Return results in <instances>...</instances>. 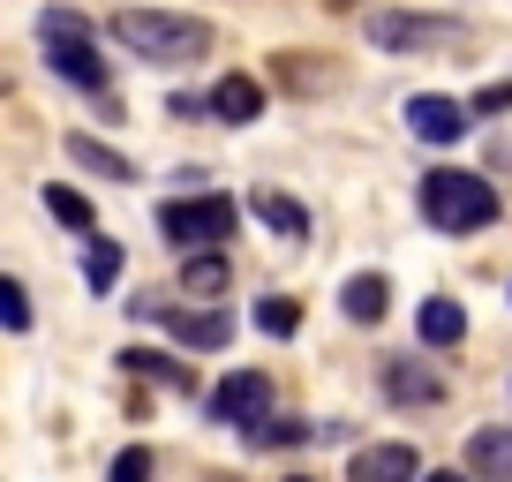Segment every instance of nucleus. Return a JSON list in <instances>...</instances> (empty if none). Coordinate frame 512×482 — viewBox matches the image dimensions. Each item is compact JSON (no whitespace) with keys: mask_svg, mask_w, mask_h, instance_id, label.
<instances>
[{"mask_svg":"<svg viewBox=\"0 0 512 482\" xmlns=\"http://www.w3.org/2000/svg\"><path fill=\"white\" fill-rule=\"evenodd\" d=\"M264 415H272V377L264 370H234L211 392V422H226V430H256Z\"/></svg>","mask_w":512,"mask_h":482,"instance_id":"obj_6","label":"nucleus"},{"mask_svg":"<svg viewBox=\"0 0 512 482\" xmlns=\"http://www.w3.org/2000/svg\"><path fill=\"white\" fill-rule=\"evenodd\" d=\"M151 445H128V452H113V467H106V482H151Z\"/></svg>","mask_w":512,"mask_h":482,"instance_id":"obj_22","label":"nucleus"},{"mask_svg":"<svg viewBox=\"0 0 512 482\" xmlns=\"http://www.w3.org/2000/svg\"><path fill=\"white\" fill-rule=\"evenodd\" d=\"M362 38L384 46V53H430V46H460L467 31L452 16H392V8H377V16L362 23Z\"/></svg>","mask_w":512,"mask_h":482,"instance_id":"obj_5","label":"nucleus"},{"mask_svg":"<svg viewBox=\"0 0 512 482\" xmlns=\"http://www.w3.org/2000/svg\"><path fill=\"white\" fill-rule=\"evenodd\" d=\"M234 196H174V204H159V234L174 241L181 257H196V249H219L226 234H234Z\"/></svg>","mask_w":512,"mask_h":482,"instance_id":"obj_3","label":"nucleus"},{"mask_svg":"<svg viewBox=\"0 0 512 482\" xmlns=\"http://www.w3.org/2000/svg\"><path fill=\"white\" fill-rule=\"evenodd\" d=\"M121 370H128V377H151V385H174V392L196 385L189 362H166V354H151V347H128V354H121Z\"/></svg>","mask_w":512,"mask_h":482,"instance_id":"obj_16","label":"nucleus"},{"mask_svg":"<svg viewBox=\"0 0 512 482\" xmlns=\"http://www.w3.org/2000/svg\"><path fill=\"white\" fill-rule=\"evenodd\" d=\"M181 294H226V257H219V249L181 257Z\"/></svg>","mask_w":512,"mask_h":482,"instance_id":"obj_17","label":"nucleus"},{"mask_svg":"<svg viewBox=\"0 0 512 482\" xmlns=\"http://www.w3.org/2000/svg\"><path fill=\"white\" fill-rule=\"evenodd\" d=\"M505 106H512V83H490V91L475 98V113H505Z\"/></svg>","mask_w":512,"mask_h":482,"instance_id":"obj_26","label":"nucleus"},{"mask_svg":"<svg viewBox=\"0 0 512 482\" xmlns=\"http://www.w3.org/2000/svg\"><path fill=\"white\" fill-rule=\"evenodd\" d=\"M249 437H256V445H272V452H279V445H302V437H309V422H279V415H264Z\"/></svg>","mask_w":512,"mask_h":482,"instance_id":"obj_24","label":"nucleus"},{"mask_svg":"<svg viewBox=\"0 0 512 482\" xmlns=\"http://www.w3.org/2000/svg\"><path fill=\"white\" fill-rule=\"evenodd\" d=\"M294 482H302V475H294Z\"/></svg>","mask_w":512,"mask_h":482,"instance_id":"obj_29","label":"nucleus"},{"mask_svg":"<svg viewBox=\"0 0 512 482\" xmlns=\"http://www.w3.org/2000/svg\"><path fill=\"white\" fill-rule=\"evenodd\" d=\"M384 392H392L400 407H430L445 385H437L430 370H415V362H384Z\"/></svg>","mask_w":512,"mask_h":482,"instance_id":"obj_14","label":"nucleus"},{"mask_svg":"<svg viewBox=\"0 0 512 482\" xmlns=\"http://www.w3.org/2000/svg\"><path fill=\"white\" fill-rule=\"evenodd\" d=\"M294 324H302V309H294L287 294H264V302H256V332H272V339H294Z\"/></svg>","mask_w":512,"mask_h":482,"instance_id":"obj_19","label":"nucleus"},{"mask_svg":"<svg viewBox=\"0 0 512 482\" xmlns=\"http://www.w3.org/2000/svg\"><path fill=\"white\" fill-rule=\"evenodd\" d=\"M38 38H46V68H53V76H68L76 91H106V61L83 46V16L46 8V16H38Z\"/></svg>","mask_w":512,"mask_h":482,"instance_id":"obj_4","label":"nucleus"},{"mask_svg":"<svg viewBox=\"0 0 512 482\" xmlns=\"http://www.w3.org/2000/svg\"><path fill=\"white\" fill-rule=\"evenodd\" d=\"M422 482H467V475H460V467H430Z\"/></svg>","mask_w":512,"mask_h":482,"instance_id":"obj_27","label":"nucleus"},{"mask_svg":"<svg viewBox=\"0 0 512 482\" xmlns=\"http://www.w3.org/2000/svg\"><path fill=\"white\" fill-rule=\"evenodd\" d=\"M467 467H475L482 482H512V422H497V430H475V437H467Z\"/></svg>","mask_w":512,"mask_h":482,"instance_id":"obj_11","label":"nucleus"},{"mask_svg":"<svg viewBox=\"0 0 512 482\" xmlns=\"http://www.w3.org/2000/svg\"><path fill=\"white\" fill-rule=\"evenodd\" d=\"M422 219H430L437 234H482V226L497 219V189L482 174L437 166V174H422Z\"/></svg>","mask_w":512,"mask_h":482,"instance_id":"obj_2","label":"nucleus"},{"mask_svg":"<svg viewBox=\"0 0 512 482\" xmlns=\"http://www.w3.org/2000/svg\"><path fill=\"white\" fill-rule=\"evenodd\" d=\"M68 159H76L83 174H98V181H136V166H128L121 151H106L98 136H68Z\"/></svg>","mask_w":512,"mask_h":482,"instance_id":"obj_15","label":"nucleus"},{"mask_svg":"<svg viewBox=\"0 0 512 482\" xmlns=\"http://www.w3.org/2000/svg\"><path fill=\"white\" fill-rule=\"evenodd\" d=\"M113 38H121L136 61H204L211 53V23L204 16H159V8L113 16Z\"/></svg>","mask_w":512,"mask_h":482,"instance_id":"obj_1","label":"nucleus"},{"mask_svg":"<svg viewBox=\"0 0 512 482\" xmlns=\"http://www.w3.org/2000/svg\"><path fill=\"white\" fill-rule=\"evenodd\" d=\"M83 279L106 294L113 279H121V241H91V257H83Z\"/></svg>","mask_w":512,"mask_h":482,"instance_id":"obj_20","label":"nucleus"},{"mask_svg":"<svg viewBox=\"0 0 512 482\" xmlns=\"http://www.w3.org/2000/svg\"><path fill=\"white\" fill-rule=\"evenodd\" d=\"M166 113H174V121H196V113H211V98H189V91H174V98H166Z\"/></svg>","mask_w":512,"mask_h":482,"instance_id":"obj_25","label":"nucleus"},{"mask_svg":"<svg viewBox=\"0 0 512 482\" xmlns=\"http://www.w3.org/2000/svg\"><path fill=\"white\" fill-rule=\"evenodd\" d=\"M354 482H422L415 445H362L354 452Z\"/></svg>","mask_w":512,"mask_h":482,"instance_id":"obj_9","label":"nucleus"},{"mask_svg":"<svg viewBox=\"0 0 512 482\" xmlns=\"http://www.w3.org/2000/svg\"><path fill=\"white\" fill-rule=\"evenodd\" d=\"M460 332H467V309L445 302V294H430L422 317H415V339H422V347H460Z\"/></svg>","mask_w":512,"mask_h":482,"instance_id":"obj_12","label":"nucleus"},{"mask_svg":"<svg viewBox=\"0 0 512 482\" xmlns=\"http://www.w3.org/2000/svg\"><path fill=\"white\" fill-rule=\"evenodd\" d=\"M256 219H264V226H279V234H294V241L309 234V211L294 204V196H256Z\"/></svg>","mask_w":512,"mask_h":482,"instance_id":"obj_18","label":"nucleus"},{"mask_svg":"<svg viewBox=\"0 0 512 482\" xmlns=\"http://www.w3.org/2000/svg\"><path fill=\"white\" fill-rule=\"evenodd\" d=\"M211 113L234 121V129H249L256 113H264V83H256V76H219V83H211Z\"/></svg>","mask_w":512,"mask_h":482,"instance_id":"obj_10","label":"nucleus"},{"mask_svg":"<svg viewBox=\"0 0 512 482\" xmlns=\"http://www.w3.org/2000/svg\"><path fill=\"white\" fill-rule=\"evenodd\" d=\"M407 129H415L422 144H460V136H467V106H460V98L422 91V98H407Z\"/></svg>","mask_w":512,"mask_h":482,"instance_id":"obj_7","label":"nucleus"},{"mask_svg":"<svg viewBox=\"0 0 512 482\" xmlns=\"http://www.w3.org/2000/svg\"><path fill=\"white\" fill-rule=\"evenodd\" d=\"M384 302H392V279H384V272H354L347 287H339V309H347L354 324H377Z\"/></svg>","mask_w":512,"mask_h":482,"instance_id":"obj_13","label":"nucleus"},{"mask_svg":"<svg viewBox=\"0 0 512 482\" xmlns=\"http://www.w3.org/2000/svg\"><path fill=\"white\" fill-rule=\"evenodd\" d=\"M324 8H362V0H324Z\"/></svg>","mask_w":512,"mask_h":482,"instance_id":"obj_28","label":"nucleus"},{"mask_svg":"<svg viewBox=\"0 0 512 482\" xmlns=\"http://www.w3.org/2000/svg\"><path fill=\"white\" fill-rule=\"evenodd\" d=\"M136 309H144V317H166L181 347H226V339H234V317H226V309H196V317H181V309H159V302H136Z\"/></svg>","mask_w":512,"mask_h":482,"instance_id":"obj_8","label":"nucleus"},{"mask_svg":"<svg viewBox=\"0 0 512 482\" xmlns=\"http://www.w3.org/2000/svg\"><path fill=\"white\" fill-rule=\"evenodd\" d=\"M46 211H53V219H61V226H83V234H91V204H83L76 189H61V181H53V189H46Z\"/></svg>","mask_w":512,"mask_h":482,"instance_id":"obj_21","label":"nucleus"},{"mask_svg":"<svg viewBox=\"0 0 512 482\" xmlns=\"http://www.w3.org/2000/svg\"><path fill=\"white\" fill-rule=\"evenodd\" d=\"M0 317H8V332H31V294H23V279H0Z\"/></svg>","mask_w":512,"mask_h":482,"instance_id":"obj_23","label":"nucleus"}]
</instances>
